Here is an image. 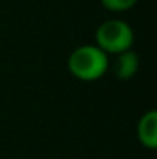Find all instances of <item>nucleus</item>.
Instances as JSON below:
<instances>
[{
  "mask_svg": "<svg viewBox=\"0 0 157 159\" xmlns=\"http://www.w3.org/2000/svg\"><path fill=\"white\" fill-rule=\"evenodd\" d=\"M68 70L79 80H97L108 70V54L96 45H82L71 53L68 59Z\"/></svg>",
  "mask_w": 157,
  "mask_h": 159,
  "instance_id": "f257e3e1",
  "label": "nucleus"
},
{
  "mask_svg": "<svg viewBox=\"0 0 157 159\" xmlns=\"http://www.w3.org/2000/svg\"><path fill=\"white\" fill-rule=\"evenodd\" d=\"M96 42V47L105 54H120L131 50L134 43V33L125 20L109 19L97 28Z\"/></svg>",
  "mask_w": 157,
  "mask_h": 159,
  "instance_id": "f03ea898",
  "label": "nucleus"
},
{
  "mask_svg": "<svg viewBox=\"0 0 157 159\" xmlns=\"http://www.w3.org/2000/svg\"><path fill=\"white\" fill-rule=\"evenodd\" d=\"M137 138L140 144L150 150L157 148V111H146L137 124Z\"/></svg>",
  "mask_w": 157,
  "mask_h": 159,
  "instance_id": "7ed1b4c3",
  "label": "nucleus"
},
{
  "mask_svg": "<svg viewBox=\"0 0 157 159\" xmlns=\"http://www.w3.org/2000/svg\"><path fill=\"white\" fill-rule=\"evenodd\" d=\"M112 70H114V74L117 79L128 80V79L134 77L139 70V56L131 50L117 54Z\"/></svg>",
  "mask_w": 157,
  "mask_h": 159,
  "instance_id": "20e7f679",
  "label": "nucleus"
},
{
  "mask_svg": "<svg viewBox=\"0 0 157 159\" xmlns=\"http://www.w3.org/2000/svg\"><path fill=\"white\" fill-rule=\"evenodd\" d=\"M102 6L108 11H114V12H120V11H128L131 9L137 0H100Z\"/></svg>",
  "mask_w": 157,
  "mask_h": 159,
  "instance_id": "39448f33",
  "label": "nucleus"
}]
</instances>
